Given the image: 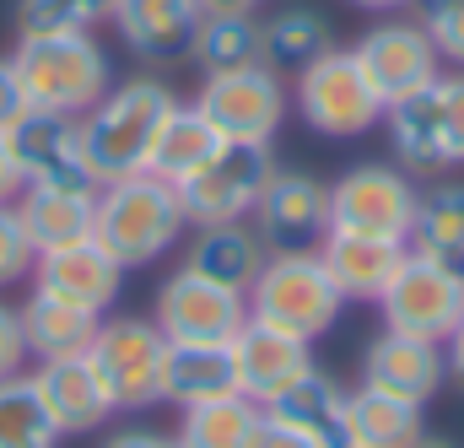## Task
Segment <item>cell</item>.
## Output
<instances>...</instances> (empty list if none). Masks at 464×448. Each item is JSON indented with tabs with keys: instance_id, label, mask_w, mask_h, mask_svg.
I'll use <instances>...</instances> for the list:
<instances>
[{
	"instance_id": "cell-27",
	"label": "cell",
	"mask_w": 464,
	"mask_h": 448,
	"mask_svg": "<svg viewBox=\"0 0 464 448\" xmlns=\"http://www.w3.org/2000/svg\"><path fill=\"white\" fill-rule=\"evenodd\" d=\"M222 146H227L222 130L195 109V103H173V113H168L162 130H157L151 157H146V173H157V179H168V184H184V179L200 173Z\"/></svg>"
},
{
	"instance_id": "cell-38",
	"label": "cell",
	"mask_w": 464,
	"mask_h": 448,
	"mask_svg": "<svg viewBox=\"0 0 464 448\" xmlns=\"http://www.w3.org/2000/svg\"><path fill=\"white\" fill-rule=\"evenodd\" d=\"M22 113H27V98H22L16 65H11V54H5V60H0V130H11Z\"/></svg>"
},
{
	"instance_id": "cell-31",
	"label": "cell",
	"mask_w": 464,
	"mask_h": 448,
	"mask_svg": "<svg viewBox=\"0 0 464 448\" xmlns=\"http://www.w3.org/2000/svg\"><path fill=\"white\" fill-rule=\"evenodd\" d=\"M259 411L248 394H222V400H206V405H189L179 416V438L173 448H248L254 427H259Z\"/></svg>"
},
{
	"instance_id": "cell-41",
	"label": "cell",
	"mask_w": 464,
	"mask_h": 448,
	"mask_svg": "<svg viewBox=\"0 0 464 448\" xmlns=\"http://www.w3.org/2000/svg\"><path fill=\"white\" fill-rule=\"evenodd\" d=\"M103 448H173V438H162L151 427H119L114 438H103Z\"/></svg>"
},
{
	"instance_id": "cell-26",
	"label": "cell",
	"mask_w": 464,
	"mask_h": 448,
	"mask_svg": "<svg viewBox=\"0 0 464 448\" xmlns=\"http://www.w3.org/2000/svg\"><path fill=\"white\" fill-rule=\"evenodd\" d=\"M421 438H427L421 405L367 384L346 394V448H416Z\"/></svg>"
},
{
	"instance_id": "cell-15",
	"label": "cell",
	"mask_w": 464,
	"mask_h": 448,
	"mask_svg": "<svg viewBox=\"0 0 464 448\" xmlns=\"http://www.w3.org/2000/svg\"><path fill=\"white\" fill-rule=\"evenodd\" d=\"M254 232L265 238L270 254H297V248H319L330 232V184H319L314 173H286L276 168V179L265 184L259 206H254Z\"/></svg>"
},
{
	"instance_id": "cell-6",
	"label": "cell",
	"mask_w": 464,
	"mask_h": 448,
	"mask_svg": "<svg viewBox=\"0 0 464 448\" xmlns=\"http://www.w3.org/2000/svg\"><path fill=\"white\" fill-rule=\"evenodd\" d=\"M378 308H383V330H400V336L438 340L443 346V340L454 336V325L464 319V270L432 259V254L405 248L400 270L378 292Z\"/></svg>"
},
{
	"instance_id": "cell-36",
	"label": "cell",
	"mask_w": 464,
	"mask_h": 448,
	"mask_svg": "<svg viewBox=\"0 0 464 448\" xmlns=\"http://www.w3.org/2000/svg\"><path fill=\"white\" fill-rule=\"evenodd\" d=\"M33 265H38V248L16 217V206H0V292L16 281H33Z\"/></svg>"
},
{
	"instance_id": "cell-13",
	"label": "cell",
	"mask_w": 464,
	"mask_h": 448,
	"mask_svg": "<svg viewBox=\"0 0 464 448\" xmlns=\"http://www.w3.org/2000/svg\"><path fill=\"white\" fill-rule=\"evenodd\" d=\"M5 141H11L16 168H22L27 184L98 195V173H92V162H87V151H82V119L27 109L11 130H5Z\"/></svg>"
},
{
	"instance_id": "cell-24",
	"label": "cell",
	"mask_w": 464,
	"mask_h": 448,
	"mask_svg": "<svg viewBox=\"0 0 464 448\" xmlns=\"http://www.w3.org/2000/svg\"><path fill=\"white\" fill-rule=\"evenodd\" d=\"M265 259H270V248H265V238L254 232V222L195 227V238H189V248H184V265H189V270L222 281L232 292H248L254 276L265 270Z\"/></svg>"
},
{
	"instance_id": "cell-7",
	"label": "cell",
	"mask_w": 464,
	"mask_h": 448,
	"mask_svg": "<svg viewBox=\"0 0 464 448\" xmlns=\"http://www.w3.org/2000/svg\"><path fill=\"white\" fill-rule=\"evenodd\" d=\"M416 200H421V190L411 184L405 168L356 162L330 184V232H362V238L411 243Z\"/></svg>"
},
{
	"instance_id": "cell-34",
	"label": "cell",
	"mask_w": 464,
	"mask_h": 448,
	"mask_svg": "<svg viewBox=\"0 0 464 448\" xmlns=\"http://www.w3.org/2000/svg\"><path fill=\"white\" fill-rule=\"evenodd\" d=\"M114 16V0H22L16 5V33H92L98 22Z\"/></svg>"
},
{
	"instance_id": "cell-17",
	"label": "cell",
	"mask_w": 464,
	"mask_h": 448,
	"mask_svg": "<svg viewBox=\"0 0 464 448\" xmlns=\"http://www.w3.org/2000/svg\"><path fill=\"white\" fill-rule=\"evenodd\" d=\"M109 22L135 60L179 65V60H189L206 11H200V0H114Z\"/></svg>"
},
{
	"instance_id": "cell-11",
	"label": "cell",
	"mask_w": 464,
	"mask_h": 448,
	"mask_svg": "<svg viewBox=\"0 0 464 448\" xmlns=\"http://www.w3.org/2000/svg\"><path fill=\"white\" fill-rule=\"evenodd\" d=\"M195 109L206 113L232 146H270L286 109H292V98H286V82L276 71L243 65V71L206 76L200 93H195Z\"/></svg>"
},
{
	"instance_id": "cell-19",
	"label": "cell",
	"mask_w": 464,
	"mask_h": 448,
	"mask_svg": "<svg viewBox=\"0 0 464 448\" xmlns=\"http://www.w3.org/2000/svg\"><path fill=\"white\" fill-rule=\"evenodd\" d=\"M27 378H33L38 400L49 405V416H54V427H60L65 438H71V433H98L109 416H119L87 351H76V356H49V362H38Z\"/></svg>"
},
{
	"instance_id": "cell-39",
	"label": "cell",
	"mask_w": 464,
	"mask_h": 448,
	"mask_svg": "<svg viewBox=\"0 0 464 448\" xmlns=\"http://www.w3.org/2000/svg\"><path fill=\"white\" fill-rule=\"evenodd\" d=\"M248 448H319V443H314V438H303V433H292V427H281L276 416H265V411H259V427H254Z\"/></svg>"
},
{
	"instance_id": "cell-9",
	"label": "cell",
	"mask_w": 464,
	"mask_h": 448,
	"mask_svg": "<svg viewBox=\"0 0 464 448\" xmlns=\"http://www.w3.org/2000/svg\"><path fill=\"white\" fill-rule=\"evenodd\" d=\"M114 411H151L162 405V356H168V336L157 330V319H103L98 336L87 346Z\"/></svg>"
},
{
	"instance_id": "cell-12",
	"label": "cell",
	"mask_w": 464,
	"mask_h": 448,
	"mask_svg": "<svg viewBox=\"0 0 464 448\" xmlns=\"http://www.w3.org/2000/svg\"><path fill=\"white\" fill-rule=\"evenodd\" d=\"M157 330L168 340H200V346H227L248 325V292H232L222 281L179 265L157 287Z\"/></svg>"
},
{
	"instance_id": "cell-30",
	"label": "cell",
	"mask_w": 464,
	"mask_h": 448,
	"mask_svg": "<svg viewBox=\"0 0 464 448\" xmlns=\"http://www.w3.org/2000/svg\"><path fill=\"white\" fill-rule=\"evenodd\" d=\"M411 248L464 270V184L459 179H443V184L421 190L416 222H411Z\"/></svg>"
},
{
	"instance_id": "cell-20",
	"label": "cell",
	"mask_w": 464,
	"mask_h": 448,
	"mask_svg": "<svg viewBox=\"0 0 464 448\" xmlns=\"http://www.w3.org/2000/svg\"><path fill=\"white\" fill-rule=\"evenodd\" d=\"M227 346H232V367H237V394H248L254 405H270L297 373L314 367L308 340L281 336V330H270V325H259V319H248Z\"/></svg>"
},
{
	"instance_id": "cell-22",
	"label": "cell",
	"mask_w": 464,
	"mask_h": 448,
	"mask_svg": "<svg viewBox=\"0 0 464 448\" xmlns=\"http://www.w3.org/2000/svg\"><path fill=\"white\" fill-rule=\"evenodd\" d=\"M237 394V367H232V346H200V340H168L162 356V405H206Z\"/></svg>"
},
{
	"instance_id": "cell-14",
	"label": "cell",
	"mask_w": 464,
	"mask_h": 448,
	"mask_svg": "<svg viewBox=\"0 0 464 448\" xmlns=\"http://www.w3.org/2000/svg\"><path fill=\"white\" fill-rule=\"evenodd\" d=\"M351 54L362 65V76L372 82V93L383 98V109L411 98V93H421L432 76H443V60H438V49H432L421 22H378V27H367L356 38Z\"/></svg>"
},
{
	"instance_id": "cell-21",
	"label": "cell",
	"mask_w": 464,
	"mask_h": 448,
	"mask_svg": "<svg viewBox=\"0 0 464 448\" xmlns=\"http://www.w3.org/2000/svg\"><path fill=\"white\" fill-rule=\"evenodd\" d=\"M346 394L351 389H341L330 373L308 367V373H297V378L265 405V416H276L281 427L314 438L319 448H346Z\"/></svg>"
},
{
	"instance_id": "cell-5",
	"label": "cell",
	"mask_w": 464,
	"mask_h": 448,
	"mask_svg": "<svg viewBox=\"0 0 464 448\" xmlns=\"http://www.w3.org/2000/svg\"><path fill=\"white\" fill-rule=\"evenodd\" d=\"M389 151L411 173H449L464 168V71L432 76L421 93L383 109Z\"/></svg>"
},
{
	"instance_id": "cell-23",
	"label": "cell",
	"mask_w": 464,
	"mask_h": 448,
	"mask_svg": "<svg viewBox=\"0 0 464 448\" xmlns=\"http://www.w3.org/2000/svg\"><path fill=\"white\" fill-rule=\"evenodd\" d=\"M411 243H389V238H362V232H324L319 259L335 276V287L346 292V303H378V292L389 287V276L400 270Z\"/></svg>"
},
{
	"instance_id": "cell-29",
	"label": "cell",
	"mask_w": 464,
	"mask_h": 448,
	"mask_svg": "<svg viewBox=\"0 0 464 448\" xmlns=\"http://www.w3.org/2000/svg\"><path fill=\"white\" fill-rule=\"evenodd\" d=\"M11 206H16V217H22L38 254L60 248V243H76V238H92V217H98V195H87V190H38V184H27Z\"/></svg>"
},
{
	"instance_id": "cell-28",
	"label": "cell",
	"mask_w": 464,
	"mask_h": 448,
	"mask_svg": "<svg viewBox=\"0 0 464 448\" xmlns=\"http://www.w3.org/2000/svg\"><path fill=\"white\" fill-rule=\"evenodd\" d=\"M324 49H335V38H330L324 11H314V5H286V11L259 22V65L276 76L308 71Z\"/></svg>"
},
{
	"instance_id": "cell-35",
	"label": "cell",
	"mask_w": 464,
	"mask_h": 448,
	"mask_svg": "<svg viewBox=\"0 0 464 448\" xmlns=\"http://www.w3.org/2000/svg\"><path fill=\"white\" fill-rule=\"evenodd\" d=\"M421 27H427L438 60L464 71V0H421Z\"/></svg>"
},
{
	"instance_id": "cell-10",
	"label": "cell",
	"mask_w": 464,
	"mask_h": 448,
	"mask_svg": "<svg viewBox=\"0 0 464 448\" xmlns=\"http://www.w3.org/2000/svg\"><path fill=\"white\" fill-rule=\"evenodd\" d=\"M276 179V157L270 146H222L200 173H189L179 190L184 222L189 227H217V222H248L265 184Z\"/></svg>"
},
{
	"instance_id": "cell-2",
	"label": "cell",
	"mask_w": 464,
	"mask_h": 448,
	"mask_svg": "<svg viewBox=\"0 0 464 448\" xmlns=\"http://www.w3.org/2000/svg\"><path fill=\"white\" fill-rule=\"evenodd\" d=\"M11 65H16L27 109L65 113V119H82L114 87L109 49L92 33H33V38H16Z\"/></svg>"
},
{
	"instance_id": "cell-16",
	"label": "cell",
	"mask_w": 464,
	"mask_h": 448,
	"mask_svg": "<svg viewBox=\"0 0 464 448\" xmlns=\"http://www.w3.org/2000/svg\"><path fill=\"white\" fill-rule=\"evenodd\" d=\"M33 287L65 297V303H82L92 314H109L124 292V265L98 243V238H76V243H60V248H44L38 265H33Z\"/></svg>"
},
{
	"instance_id": "cell-25",
	"label": "cell",
	"mask_w": 464,
	"mask_h": 448,
	"mask_svg": "<svg viewBox=\"0 0 464 448\" xmlns=\"http://www.w3.org/2000/svg\"><path fill=\"white\" fill-rule=\"evenodd\" d=\"M16 314H22L27 356H38V362L87 351L92 336H98V325H103V314H92V308H82V303H65V297H54V292H44V287H33Z\"/></svg>"
},
{
	"instance_id": "cell-18",
	"label": "cell",
	"mask_w": 464,
	"mask_h": 448,
	"mask_svg": "<svg viewBox=\"0 0 464 448\" xmlns=\"http://www.w3.org/2000/svg\"><path fill=\"white\" fill-rule=\"evenodd\" d=\"M362 384H367V389H383V394H394V400L427 405V400L449 384L443 346H438V340L400 336V330H383V336H372V346L362 351Z\"/></svg>"
},
{
	"instance_id": "cell-33",
	"label": "cell",
	"mask_w": 464,
	"mask_h": 448,
	"mask_svg": "<svg viewBox=\"0 0 464 448\" xmlns=\"http://www.w3.org/2000/svg\"><path fill=\"white\" fill-rule=\"evenodd\" d=\"M60 427L27 373L0 378V448H60Z\"/></svg>"
},
{
	"instance_id": "cell-37",
	"label": "cell",
	"mask_w": 464,
	"mask_h": 448,
	"mask_svg": "<svg viewBox=\"0 0 464 448\" xmlns=\"http://www.w3.org/2000/svg\"><path fill=\"white\" fill-rule=\"evenodd\" d=\"M27 367V340H22V314L11 303H0V378Z\"/></svg>"
},
{
	"instance_id": "cell-43",
	"label": "cell",
	"mask_w": 464,
	"mask_h": 448,
	"mask_svg": "<svg viewBox=\"0 0 464 448\" xmlns=\"http://www.w3.org/2000/svg\"><path fill=\"white\" fill-rule=\"evenodd\" d=\"M265 0H200V11H254Z\"/></svg>"
},
{
	"instance_id": "cell-1",
	"label": "cell",
	"mask_w": 464,
	"mask_h": 448,
	"mask_svg": "<svg viewBox=\"0 0 464 448\" xmlns=\"http://www.w3.org/2000/svg\"><path fill=\"white\" fill-rule=\"evenodd\" d=\"M173 87L157 76H130L109 87L92 109L82 113V151L98 173V184H114L130 173H146V157L157 146L162 119L173 113Z\"/></svg>"
},
{
	"instance_id": "cell-3",
	"label": "cell",
	"mask_w": 464,
	"mask_h": 448,
	"mask_svg": "<svg viewBox=\"0 0 464 448\" xmlns=\"http://www.w3.org/2000/svg\"><path fill=\"white\" fill-rule=\"evenodd\" d=\"M184 206L179 190L157 173H130L114 184H98V217L92 238L114 254L124 270H146L157 265L179 238H184Z\"/></svg>"
},
{
	"instance_id": "cell-42",
	"label": "cell",
	"mask_w": 464,
	"mask_h": 448,
	"mask_svg": "<svg viewBox=\"0 0 464 448\" xmlns=\"http://www.w3.org/2000/svg\"><path fill=\"white\" fill-rule=\"evenodd\" d=\"M443 362H449V378L464 389V319L454 325V336L443 340Z\"/></svg>"
},
{
	"instance_id": "cell-32",
	"label": "cell",
	"mask_w": 464,
	"mask_h": 448,
	"mask_svg": "<svg viewBox=\"0 0 464 448\" xmlns=\"http://www.w3.org/2000/svg\"><path fill=\"white\" fill-rule=\"evenodd\" d=\"M189 60H195L206 76L259 65V22H254V11H206Z\"/></svg>"
},
{
	"instance_id": "cell-4",
	"label": "cell",
	"mask_w": 464,
	"mask_h": 448,
	"mask_svg": "<svg viewBox=\"0 0 464 448\" xmlns=\"http://www.w3.org/2000/svg\"><path fill=\"white\" fill-rule=\"evenodd\" d=\"M341 308H346V292L324 270L319 248L270 254L265 270L248 287V319H259V325H270L281 336L308 340V346L341 325Z\"/></svg>"
},
{
	"instance_id": "cell-44",
	"label": "cell",
	"mask_w": 464,
	"mask_h": 448,
	"mask_svg": "<svg viewBox=\"0 0 464 448\" xmlns=\"http://www.w3.org/2000/svg\"><path fill=\"white\" fill-rule=\"evenodd\" d=\"M351 5H362V11H394V5H405V0H351Z\"/></svg>"
},
{
	"instance_id": "cell-8",
	"label": "cell",
	"mask_w": 464,
	"mask_h": 448,
	"mask_svg": "<svg viewBox=\"0 0 464 448\" xmlns=\"http://www.w3.org/2000/svg\"><path fill=\"white\" fill-rule=\"evenodd\" d=\"M297 113L330 141H356L383 124V98L372 93L351 49H324L308 71H297Z\"/></svg>"
},
{
	"instance_id": "cell-45",
	"label": "cell",
	"mask_w": 464,
	"mask_h": 448,
	"mask_svg": "<svg viewBox=\"0 0 464 448\" xmlns=\"http://www.w3.org/2000/svg\"><path fill=\"white\" fill-rule=\"evenodd\" d=\"M416 448H454V443H449V438H421Z\"/></svg>"
},
{
	"instance_id": "cell-40",
	"label": "cell",
	"mask_w": 464,
	"mask_h": 448,
	"mask_svg": "<svg viewBox=\"0 0 464 448\" xmlns=\"http://www.w3.org/2000/svg\"><path fill=\"white\" fill-rule=\"evenodd\" d=\"M22 190H27V179H22V168H16V151H11L5 130H0V206H11Z\"/></svg>"
}]
</instances>
